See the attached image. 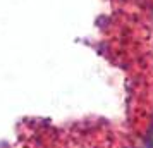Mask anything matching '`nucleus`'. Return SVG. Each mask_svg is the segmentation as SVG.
Masks as SVG:
<instances>
[{
	"mask_svg": "<svg viewBox=\"0 0 153 148\" xmlns=\"http://www.w3.org/2000/svg\"><path fill=\"white\" fill-rule=\"evenodd\" d=\"M146 148H153V117L150 120V127L146 131Z\"/></svg>",
	"mask_w": 153,
	"mask_h": 148,
	"instance_id": "obj_1",
	"label": "nucleus"
}]
</instances>
